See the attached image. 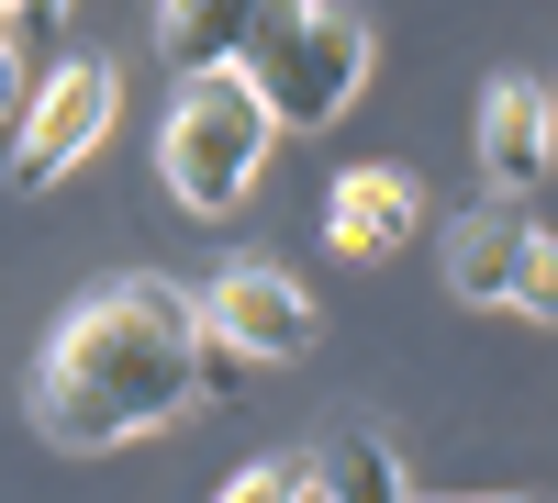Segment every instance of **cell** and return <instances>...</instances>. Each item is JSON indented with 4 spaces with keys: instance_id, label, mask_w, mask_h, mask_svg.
Returning <instances> with one entry per match:
<instances>
[{
    "instance_id": "obj_11",
    "label": "cell",
    "mask_w": 558,
    "mask_h": 503,
    "mask_svg": "<svg viewBox=\"0 0 558 503\" xmlns=\"http://www.w3.org/2000/svg\"><path fill=\"white\" fill-rule=\"evenodd\" d=\"M502 302L536 313V325H558V236H547V224L525 236V258H514V280H502Z\"/></svg>"
},
{
    "instance_id": "obj_14",
    "label": "cell",
    "mask_w": 558,
    "mask_h": 503,
    "mask_svg": "<svg viewBox=\"0 0 558 503\" xmlns=\"http://www.w3.org/2000/svg\"><path fill=\"white\" fill-rule=\"evenodd\" d=\"M23 101H34V89H23V45L0 34V123H23Z\"/></svg>"
},
{
    "instance_id": "obj_10",
    "label": "cell",
    "mask_w": 558,
    "mask_h": 503,
    "mask_svg": "<svg viewBox=\"0 0 558 503\" xmlns=\"http://www.w3.org/2000/svg\"><path fill=\"white\" fill-rule=\"evenodd\" d=\"M246 23H257V0H157V45H168L179 79L235 68L246 57Z\"/></svg>"
},
{
    "instance_id": "obj_12",
    "label": "cell",
    "mask_w": 558,
    "mask_h": 503,
    "mask_svg": "<svg viewBox=\"0 0 558 503\" xmlns=\"http://www.w3.org/2000/svg\"><path fill=\"white\" fill-rule=\"evenodd\" d=\"M223 503H313V447H291V459H257L223 481Z\"/></svg>"
},
{
    "instance_id": "obj_6",
    "label": "cell",
    "mask_w": 558,
    "mask_h": 503,
    "mask_svg": "<svg viewBox=\"0 0 558 503\" xmlns=\"http://www.w3.org/2000/svg\"><path fill=\"white\" fill-rule=\"evenodd\" d=\"M413 224H425L413 168H347L336 191H324V247H336V258H391Z\"/></svg>"
},
{
    "instance_id": "obj_17",
    "label": "cell",
    "mask_w": 558,
    "mask_h": 503,
    "mask_svg": "<svg viewBox=\"0 0 558 503\" xmlns=\"http://www.w3.org/2000/svg\"><path fill=\"white\" fill-rule=\"evenodd\" d=\"M547 134H558V89H547Z\"/></svg>"
},
{
    "instance_id": "obj_1",
    "label": "cell",
    "mask_w": 558,
    "mask_h": 503,
    "mask_svg": "<svg viewBox=\"0 0 558 503\" xmlns=\"http://www.w3.org/2000/svg\"><path fill=\"white\" fill-rule=\"evenodd\" d=\"M191 403H202V302L157 268L89 280L34 358V436L68 447V459H112L134 436H168Z\"/></svg>"
},
{
    "instance_id": "obj_2",
    "label": "cell",
    "mask_w": 558,
    "mask_h": 503,
    "mask_svg": "<svg viewBox=\"0 0 558 503\" xmlns=\"http://www.w3.org/2000/svg\"><path fill=\"white\" fill-rule=\"evenodd\" d=\"M268 134L279 112L257 101L246 68H213V79H179V101L157 123V179L179 191V213H235L268 168Z\"/></svg>"
},
{
    "instance_id": "obj_8",
    "label": "cell",
    "mask_w": 558,
    "mask_h": 503,
    "mask_svg": "<svg viewBox=\"0 0 558 503\" xmlns=\"http://www.w3.org/2000/svg\"><path fill=\"white\" fill-rule=\"evenodd\" d=\"M525 236H536V213H514V202L458 213V236H447V291H458V302H502V280H514Z\"/></svg>"
},
{
    "instance_id": "obj_5",
    "label": "cell",
    "mask_w": 558,
    "mask_h": 503,
    "mask_svg": "<svg viewBox=\"0 0 558 503\" xmlns=\"http://www.w3.org/2000/svg\"><path fill=\"white\" fill-rule=\"evenodd\" d=\"M191 302H202V325H213V336H235V347L257 358V370H268V358H313V336H324L313 291L291 280V268H268V258H223Z\"/></svg>"
},
{
    "instance_id": "obj_16",
    "label": "cell",
    "mask_w": 558,
    "mask_h": 503,
    "mask_svg": "<svg viewBox=\"0 0 558 503\" xmlns=\"http://www.w3.org/2000/svg\"><path fill=\"white\" fill-rule=\"evenodd\" d=\"M413 503H547V492H413Z\"/></svg>"
},
{
    "instance_id": "obj_15",
    "label": "cell",
    "mask_w": 558,
    "mask_h": 503,
    "mask_svg": "<svg viewBox=\"0 0 558 503\" xmlns=\"http://www.w3.org/2000/svg\"><path fill=\"white\" fill-rule=\"evenodd\" d=\"M68 23V0H12V34H57Z\"/></svg>"
},
{
    "instance_id": "obj_18",
    "label": "cell",
    "mask_w": 558,
    "mask_h": 503,
    "mask_svg": "<svg viewBox=\"0 0 558 503\" xmlns=\"http://www.w3.org/2000/svg\"><path fill=\"white\" fill-rule=\"evenodd\" d=\"M0 23H12V0H0Z\"/></svg>"
},
{
    "instance_id": "obj_9",
    "label": "cell",
    "mask_w": 558,
    "mask_h": 503,
    "mask_svg": "<svg viewBox=\"0 0 558 503\" xmlns=\"http://www.w3.org/2000/svg\"><path fill=\"white\" fill-rule=\"evenodd\" d=\"M313 503H413L391 436L380 426H336V436L313 447Z\"/></svg>"
},
{
    "instance_id": "obj_4",
    "label": "cell",
    "mask_w": 558,
    "mask_h": 503,
    "mask_svg": "<svg viewBox=\"0 0 558 503\" xmlns=\"http://www.w3.org/2000/svg\"><path fill=\"white\" fill-rule=\"evenodd\" d=\"M112 112H123V68L112 57H68L23 101V123H12V191H57V179L112 134Z\"/></svg>"
},
{
    "instance_id": "obj_13",
    "label": "cell",
    "mask_w": 558,
    "mask_h": 503,
    "mask_svg": "<svg viewBox=\"0 0 558 503\" xmlns=\"http://www.w3.org/2000/svg\"><path fill=\"white\" fill-rule=\"evenodd\" d=\"M246 381H257V358H246L235 336H213V325H202V392H246Z\"/></svg>"
},
{
    "instance_id": "obj_7",
    "label": "cell",
    "mask_w": 558,
    "mask_h": 503,
    "mask_svg": "<svg viewBox=\"0 0 558 503\" xmlns=\"http://www.w3.org/2000/svg\"><path fill=\"white\" fill-rule=\"evenodd\" d=\"M547 157H558L547 89L536 79H492V101H481V179H492V191H536Z\"/></svg>"
},
{
    "instance_id": "obj_3",
    "label": "cell",
    "mask_w": 558,
    "mask_h": 503,
    "mask_svg": "<svg viewBox=\"0 0 558 503\" xmlns=\"http://www.w3.org/2000/svg\"><path fill=\"white\" fill-rule=\"evenodd\" d=\"M235 68L257 79V101L279 123H336L357 101V79H368V23L336 12V0H257Z\"/></svg>"
}]
</instances>
